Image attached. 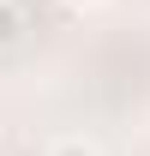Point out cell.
<instances>
[{"instance_id": "6da1fadb", "label": "cell", "mask_w": 150, "mask_h": 156, "mask_svg": "<svg viewBox=\"0 0 150 156\" xmlns=\"http://www.w3.org/2000/svg\"><path fill=\"white\" fill-rule=\"evenodd\" d=\"M24 36V6L18 0H0V48H12Z\"/></svg>"}, {"instance_id": "7a4b0ae2", "label": "cell", "mask_w": 150, "mask_h": 156, "mask_svg": "<svg viewBox=\"0 0 150 156\" xmlns=\"http://www.w3.org/2000/svg\"><path fill=\"white\" fill-rule=\"evenodd\" d=\"M48 156H102L90 144V138H54V144H48Z\"/></svg>"}, {"instance_id": "3957f363", "label": "cell", "mask_w": 150, "mask_h": 156, "mask_svg": "<svg viewBox=\"0 0 150 156\" xmlns=\"http://www.w3.org/2000/svg\"><path fill=\"white\" fill-rule=\"evenodd\" d=\"M66 6H72V12H96L102 0H66Z\"/></svg>"}]
</instances>
